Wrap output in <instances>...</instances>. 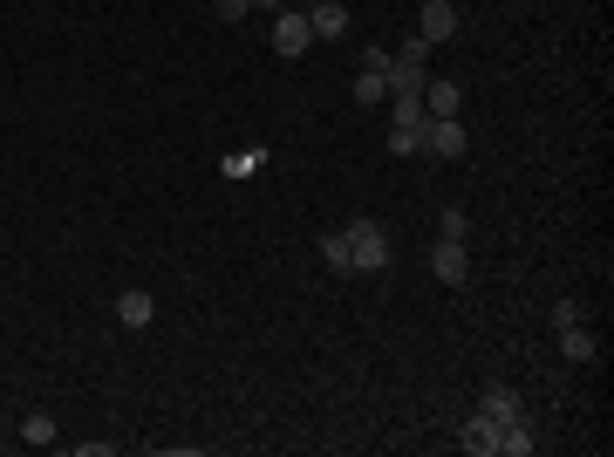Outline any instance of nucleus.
<instances>
[{"label":"nucleus","instance_id":"12","mask_svg":"<svg viewBox=\"0 0 614 457\" xmlns=\"http://www.w3.org/2000/svg\"><path fill=\"white\" fill-rule=\"evenodd\" d=\"M560 348H567V362H594V355H601V342H594V335H587V328H560Z\"/></svg>","mask_w":614,"mask_h":457},{"label":"nucleus","instance_id":"16","mask_svg":"<svg viewBox=\"0 0 614 457\" xmlns=\"http://www.w3.org/2000/svg\"><path fill=\"white\" fill-rule=\"evenodd\" d=\"M355 103H362V110H383V103H389V82L383 76H355Z\"/></svg>","mask_w":614,"mask_h":457},{"label":"nucleus","instance_id":"2","mask_svg":"<svg viewBox=\"0 0 614 457\" xmlns=\"http://www.w3.org/2000/svg\"><path fill=\"white\" fill-rule=\"evenodd\" d=\"M417 137H423V157H430V164H437V157L451 164V157H464V144H471L458 116H423V130H417Z\"/></svg>","mask_w":614,"mask_h":457},{"label":"nucleus","instance_id":"6","mask_svg":"<svg viewBox=\"0 0 614 457\" xmlns=\"http://www.w3.org/2000/svg\"><path fill=\"white\" fill-rule=\"evenodd\" d=\"M430 273H437L444 287H464V280H471V260H464L458 239H437V246H430Z\"/></svg>","mask_w":614,"mask_h":457},{"label":"nucleus","instance_id":"4","mask_svg":"<svg viewBox=\"0 0 614 457\" xmlns=\"http://www.w3.org/2000/svg\"><path fill=\"white\" fill-rule=\"evenodd\" d=\"M464 28V14H458V0H423V14H417V35L437 48V41H451Z\"/></svg>","mask_w":614,"mask_h":457},{"label":"nucleus","instance_id":"14","mask_svg":"<svg viewBox=\"0 0 614 457\" xmlns=\"http://www.w3.org/2000/svg\"><path fill=\"white\" fill-rule=\"evenodd\" d=\"M321 260H328V273H355L348 267V232H321Z\"/></svg>","mask_w":614,"mask_h":457},{"label":"nucleus","instance_id":"15","mask_svg":"<svg viewBox=\"0 0 614 457\" xmlns=\"http://www.w3.org/2000/svg\"><path fill=\"white\" fill-rule=\"evenodd\" d=\"M21 444H35V451H48V444H55V417H21Z\"/></svg>","mask_w":614,"mask_h":457},{"label":"nucleus","instance_id":"11","mask_svg":"<svg viewBox=\"0 0 614 457\" xmlns=\"http://www.w3.org/2000/svg\"><path fill=\"white\" fill-rule=\"evenodd\" d=\"M492 423H512V417H526V403H519V389H505V382H492L485 389V403H478Z\"/></svg>","mask_w":614,"mask_h":457},{"label":"nucleus","instance_id":"3","mask_svg":"<svg viewBox=\"0 0 614 457\" xmlns=\"http://www.w3.org/2000/svg\"><path fill=\"white\" fill-rule=\"evenodd\" d=\"M307 48H314L307 14H301V7H280V14H273V55H287V62H294V55H307Z\"/></svg>","mask_w":614,"mask_h":457},{"label":"nucleus","instance_id":"19","mask_svg":"<svg viewBox=\"0 0 614 457\" xmlns=\"http://www.w3.org/2000/svg\"><path fill=\"white\" fill-rule=\"evenodd\" d=\"M417 130H423V123H417ZM417 130H389V151H396V157H423V137H417Z\"/></svg>","mask_w":614,"mask_h":457},{"label":"nucleus","instance_id":"22","mask_svg":"<svg viewBox=\"0 0 614 457\" xmlns=\"http://www.w3.org/2000/svg\"><path fill=\"white\" fill-rule=\"evenodd\" d=\"M580 321V301H553V328H574Z\"/></svg>","mask_w":614,"mask_h":457},{"label":"nucleus","instance_id":"13","mask_svg":"<svg viewBox=\"0 0 614 457\" xmlns=\"http://www.w3.org/2000/svg\"><path fill=\"white\" fill-rule=\"evenodd\" d=\"M423 123V96H389V130H417Z\"/></svg>","mask_w":614,"mask_h":457},{"label":"nucleus","instance_id":"1","mask_svg":"<svg viewBox=\"0 0 614 457\" xmlns=\"http://www.w3.org/2000/svg\"><path fill=\"white\" fill-rule=\"evenodd\" d=\"M348 267L355 273H389V239L376 219H348Z\"/></svg>","mask_w":614,"mask_h":457},{"label":"nucleus","instance_id":"5","mask_svg":"<svg viewBox=\"0 0 614 457\" xmlns=\"http://www.w3.org/2000/svg\"><path fill=\"white\" fill-rule=\"evenodd\" d=\"M307 28H314V41H342L348 35V7L342 0H301Z\"/></svg>","mask_w":614,"mask_h":457},{"label":"nucleus","instance_id":"21","mask_svg":"<svg viewBox=\"0 0 614 457\" xmlns=\"http://www.w3.org/2000/svg\"><path fill=\"white\" fill-rule=\"evenodd\" d=\"M212 14L232 28V21H246V14H253V0H212Z\"/></svg>","mask_w":614,"mask_h":457},{"label":"nucleus","instance_id":"9","mask_svg":"<svg viewBox=\"0 0 614 457\" xmlns=\"http://www.w3.org/2000/svg\"><path fill=\"white\" fill-rule=\"evenodd\" d=\"M499 451H505V457H533V451H539V430H533V417H512V423H499Z\"/></svg>","mask_w":614,"mask_h":457},{"label":"nucleus","instance_id":"10","mask_svg":"<svg viewBox=\"0 0 614 457\" xmlns=\"http://www.w3.org/2000/svg\"><path fill=\"white\" fill-rule=\"evenodd\" d=\"M116 321H123V328H151V321H157V301L144 294V287H130V294L116 301Z\"/></svg>","mask_w":614,"mask_h":457},{"label":"nucleus","instance_id":"7","mask_svg":"<svg viewBox=\"0 0 614 457\" xmlns=\"http://www.w3.org/2000/svg\"><path fill=\"white\" fill-rule=\"evenodd\" d=\"M464 110V89L451 76H430L423 82V116H458Z\"/></svg>","mask_w":614,"mask_h":457},{"label":"nucleus","instance_id":"23","mask_svg":"<svg viewBox=\"0 0 614 457\" xmlns=\"http://www.w3.org/2000/svg\"><path fill=\"white\" fill-rule=\"evenodd\" d=\"M253 7H260V14H280V7H294V0H253Z\"/></svg>","mask_w":614,"mask_h":457},{"label":"nucleus","instance_id":"24","mask_svg":"<svg viewBox=\"0 0 614 457\" xmlns=\"http://www.w3.org/2000/svg\"><path fill=\"white\" fill-rule=\"evenodd\" d=\"M294 7H301V0H294Z\"/></svg>","mask_w":614,"mask_h":457},{"label":"nucleus","instance_id":"20","mask_svg":"<svg viewBox=\"0 0 614 457\" xmlns=\"http://www.w3.org/2000/svg\"><path fill=\"white\" fill-rule=\"evenodd\" d=\"M389 55H396V48H362V76H383L389 82Z\"/></svg>","mask_w":614,"mask_h":457},{"label":"nucleus","instance_id":"17","mask_svg":"<svg viewBox=\"0 0 614 457\" xmlns=\"http://www.w3.org/2000/svg\"><path fill=\"white\" fill-rule=\"evenodd\" d=\"M260 164H267V151H232L226 164H219V171H226V178H253Z\"/></svg>","mask_w":614,"mask_h":457},{"label":"nucleus","instance_id":"18","mask_svg":"<svg viewBox=\"0 0 614 457\" xmlns=\"http://www.w3.org/2000/svg\"><path fill=\"white\" fill-rule=\"evenodd\" d=\"M437 239H458V246H464V239H471V219H464L458 205H451V212L437 219Z\"/></svg>","mask_w":614,"mask_h":457},{"label":"nucleus","instance_id":"8","mask_svg":"<svg viewBox=\"0 0 614 457\" xmlns=\"http://www.w3.org/2000/svg\"><path fill=\"white\" fill-rule=\"evenodd\" d=\"M458 444H464L471 457H499V423H492L485 410H478V417H471V423L458 430Z\"/></svg>","mask_w":614,"mask_h":457}]
</instances>
